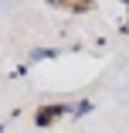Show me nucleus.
Wrapping results in <instances>:
<instances>
[{
  "mask_svg": "<svg viewBox=\"0 0 129 133\" xmlns=\"http://www.w3.org/2000/svg\"><path fill=\"white\" fill-rule=\"evenodd\" d=\"M68 113H71V106H65V102H48L44 109L34 113V123H37V126H51L55 119H61V116H68Z\"/></svg>",
  "mask_w": 129,
  "mask_h": 133,
  "instance_id": "nucleus-1",
  "label": "nucleus"
},
{
  "mask_svg": "<svg viewBox=\"0 0 129 133\" xmlns=\"http://www.w3.org/2000/svg\"><path fill=\"white\" fill-rule=\"evenodd\" d=\"M122 31H126V34H129V21H126V28H122Z\"/></svg>",
  "mask_w": 129,
  "mask_h": 133,
  "instance_id": "nucleus-2",
  "label": "nucleus"
}]
</instances>
